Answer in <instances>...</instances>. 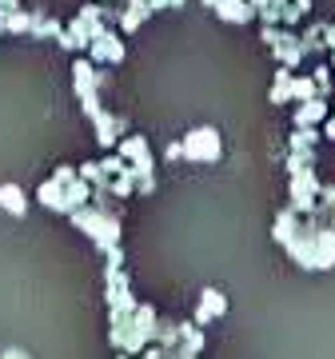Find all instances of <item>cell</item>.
<instances>
[{
    "mask_svg": "<svg viewBox=\"0 0 335 359\" xmlns=\"http://www.w3.org/2000/svg\"><path fill=\"white\" fill-rule=\"evenodd\" d=\"M72 224L88 231V236H92V244L100 248V252L116 248V240H120V216L112 212V208L84 204V208H76V212H72Z\"/></svg>",
    "mask_w": 335,
    "mask_h": 359,
    "instance_id": "cell-1",
    "label": "cell"
},
{
    "mask_svg": "<svg viewBox=\"0 0 335 359\" xmlns=\"http://www.w3.org/2000/svg\"><path fill=\"white\" fill-rule=\"evenodd\" d=\"M219 132L216 128H196L180 140V160H196V164H216L219 160Z\"/></svg>",
    "mask_w": 335,
    "mask_h": 359,
    "instance_id": "cell-2",
    "label": "cell"
},
{
    "mask_svg": "<svg viewBox=\"0 0 335 359\" xmlns=\"http://www.w3.org/2000/svg\"><path fill=\"white\" fill-rule=\"evenodd\" d=\"M224 311H228V299H224V295H219L216 287H207L204 299H200V311H196V323H200V327H207V323L219 320Z\"/></svg>",
    "mask_w": 335,
    "mask_h": 359,
    "instance_id": "cell-3",
    "label": "cell"
},
{
    "mask_svg": "<svg viewBox=\"0 0 335 359\" xmlns=\"http://www.w3.org/2000/svg\"><path fill=\"white\" fill-rule=\"evenodd\" d=\"M216 16L219 20H228V25H247L256 8L247 4V0H216Z\"/></svg>",
    "mask_w": 335,
    "mask_h": 359,
    "instance_id": "cell-4",
    "label": "cell"
},
{
    "mask_svg": "<svg viewBox=\"0 0 335 359\" xmlns=\"http://www.w3.org/2000/svg\"><path fill=\"white\" fill-rule=\"evenodd\" d=\"M92 124H96V140H100L104 148H116V136L128 128V124H124L120 116H112V112H100L96 120H92Z\"/></svg>",
    "mask_w": 335,
    "mask_h": 359,
    "instance_id": "cell-5",
    "label": "cell"
},
{
    "mask_svg": "<svg viewBox=\"0 0 335 359\" xmlns=\"http://www.w3.org/2000/svg\"><path fill=\"white\" fill-rule=\"evenodd\" d=\"M320 120H327V104L320 96H311V100H303L296 108V128H315Z\"/></svg>",
    "mask_w": 335,
    "mask_h": 359,
    "instance_id": "cell-6",
    "label": "cell"
},
{
    "mask_svg": "<svg viewBox=\"0 0 335 359\" xmlns=\"http://www.w3.org/2000/svg\"><path fill=\"white\" fill-rule=\"evenodd\" d=\"M116 156L124 160V164H128V160L140 164V160H148L152 152H148V140H144V136H124V140L116 144Z\"/></svg>",
    "mask_w": 335,
    "mask_h": 359,
    "instance_id": "cell-7",
    "label": "cell"
},
{
    "mask_svg": "<svg viewBox=\"0 0 335 359\" xmlns=\"http://www.w3.org/2000/svg\"><path fill=\"white\" fill-rule=\"evenodd\" d=\"M0 208L13 212V216H25L28 200H25V192H20V184H0Z\"/></svg>",
    "mask_w": 335,
    "mask_h": 359,
    "instance_id": "cell-8",
    "label": "cell"
},
{
    "mask_svg": "<svg viewBox=\"0 0 335 359\" xmlns=\"http://www.w3.org/2000/svg\"><path fill=\"white\" fill-rule=\"evenodd\" d=\"M60 32H64V25H60V20H56V16L32 13V25H28V36L44 40V36H60Z\"/></svg>",
    "mask_w": 335,
    "mask_h": 359,
    "instance_id": "cell-9",
    "label": "cell"
},
{
    "mask_svg": "<svg viewBox=\"0 0 335 359\" xmlns=\"http://www.w3.org/2000/svg\"><path fill=\"white\" fill-rule=\"evenodd\" d=\"M299 231V212H292V208H284L280 216H275V228H271V236L280 240V244H287L292 236Z\"/></svg>",
    "mask_w": 335,
    "mask_h": 359,
    "instance_id": "cell-10",
    "label": "cell"
},
{
    "mask_svg": "<svg viewBox=\"0 0 335 359\" xmlns=\"http://www.w3.org/2000/svg\"><path fill=\"white\" fill-rule=\"evenodd\" d=\"M40 204L52 208V212H64V184H56V180H44L40 184Z\"/></svg>",
    "mask_w": 335,
    "mask_h": 359,
    "instance_id": "cell-11",
    "label": "cell"
},
{
    "mask_svg": "<svg viewBox=\"0 0 335 359\" xmlns=\"http://www.w3.org/2000/svg\"><path fill=\"white\" fill-rule=\"evenodd\" d=\"M28 25H32V13H20V8H13V13H0V32H28Z\"/></svg>",
    "mask_w": 335,
    "mask_h": 359,
    "instance_id": "cell-12",
    "label": "cell"
},
{
    "mask_svg": "<svg viewBox=\"0 0 335 359\" xmlns=\"http://www.w3.org/2000/svg\"><path fill=\"white\" fill-rule=\"evenodd\" d=\"M311 96H315V84H311L308 76L292 80V100H311Z\"/></svg>",
    "mask_w": 335,
    "mask_h": 359,
    "instance_id": "cell-13",
    "label": "cell"
},
{
    "mask_svg": "<svg viewBox=\"0 0 335 359\" xmlns=\"http://www.w3.org/2000/svg\"><path fill=\"white\" fill-rule=\"evenodd\" d=\"M323 44L335 52V25H323Z\"/></svg>",
    "mask_w": 335,
    "mask_h": 359,
    "instance_id": "cell-14",
    "label": "cell"
},
{
    "mask_svg": "<svg viewBox=\"0 0 335 359\" xmlns=\"http://www.w3.org/2000/svg\"><path fill=\"white\" fill-rule=\"evenodd\" d=\"M0 359H28V351H25V347H8Z\"/></svg>",
    "mask_w": 335,
    "mask_h": 359,
    "instance_id": "cell-15",
    "label": "cell"
},
{
    "mask_svg": "<svg viewBox=\"0 0 335 359\" xmlns=\"http://www.w3.org/2000/svg\"><path fill=\"white\" fill-rule=\"evenodd\" d=\"M323 136H327V140H335V116H327V124H323Z\"/></svg>",
    "mask_w": 335,
    "mask_h": 359,
    "instance_id": "cell-16",
    "label": "cell"
},
{
    "mask_svg": "<svg viewBox=\"0 0 335 359\" xmlns=\"http://www.w3.org/2000/svg\"><path fill=\"white\" fill-rule=\"evenodd\" d=\"M13 8H20L16 0H0V13H13Z\"/></svg>",
    "mask_w": 335,
    "mask_h": 359,
    "instance_id": "cell-17",
    "label": "cell"
},
{
    "mask_svg": "<svg viewBox=\"0 0 335 359\" xmlns=\"http://www.w3.org/2000/svg\"><path fill=\"white\" fill-rule=\"evenodd\" d=\"M247 4H252V8H268L271 0H247Z\"/></svg>",
    "mask_w": 335,
    "mask_h": 359,
    "instance_id": "cell-18",
    "label": "cell"
},
{
    "mask_svg": "<svg viewBox=\"0 0 335 359\" xmlns=\"http://www.w3.org/2000/svg\"><path fill=\"white\" fill-rule=\"evenodd\" d=\"M204 4H207V8H216V0H204Z\"/></svg>",
    "mask_w": 335,
    "mask_h": 359,
    "instance_id": "cell-19",
    "label": "cell"
}]
</instances>
